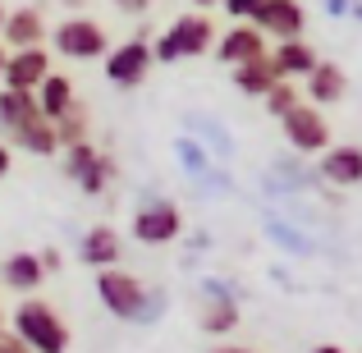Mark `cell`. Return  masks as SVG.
<instances>
[{"mask_svg": "<svg viewBox=\"0 0 362 353\" xmlns=\"http://www.w3.org/2000/svg\"><path fill=\"white\" fill-rule=\"evenodd\" d=\"M216 37H221V28L211 23V14H197V9H188V14H179L175 23L165 28V33L151 42V60L156 64H175V60H197V55L216 51Z\"/></svg>", "mask_w": 362, "mask_h": 353, "instance_id": "cell-3", "label": "cell"}, {"mask_svg": "<svg viewBox=\"0 0 362 353\" xmlns=\"http://www.w3.org/2000/svg\"><path fill=\"white\" fill-rule=\"evenodd\" d=\"M262 5H266V0H221V9L234 18V23H252V14Z\"/></svg>", "mask_w": 362, "mask_h": 353, "instance_id": "cell-24", "label": "cell"}, {"mask_svg": "<svg viewBox=\"0 0 362 353\" xmlns=\"http://www.w3.org/2000/svg\"><path fill=\"white\" fill-rule=\"evenodd\" d=\"M216 5H221V0H193V9H197V14H206V9H216Z\"/></svg>", "mask_w": 362, "mask_h": 353, "instance_id": "cell-31", "label": "cell"}, {"mask_svg": "<svg viewBox=\"0 0 362 353\" xmlns=\"http://www.w3.org/2000/svg\"><path fill=\"white\" fill-rule=\"evenodd\" d=\"M33 97H37V106H42V115L55 124V120L64 115V110L74 106V101H78V92H74V79H69V74L51 69V74H46V83L33 92Z\"/></svg>", "mask_w": 362, "mask_h": 353, "instance_id": "cell-20", "label": "cell"}, {"mask_svg": "<svg viewBox=\"0 0 362 353\" xmlns=\"http://www.w3.org/2000/svg\"><path fill=\"white\" fill-rule=\"evenodd\" d=\"M211 353H252V349H243V345H221V349H211Z\"/></svg>", "mask_w": 362, "mask_h": 353, "instance_id": "cell-32", "label": "cell"}, {"mask_svg": "<svg viewBox=\"0 0 362 353\" xmlns=\"http://www.w3.org/2000/svg\"><path fill=\"white\" fill-rule=\"evenodd\" d=\"M358 353H362V349H358Z\"/></svg>", "mask_w": 362, "mask_h": 353, "instance_id": "cell-36", "label": "cell"}, {"mask_svg": "<svg viewBox=\"0 0 362 353\" xmlns=\"http://www.w3.org/2000/svg\"><path fill=\"white\" fill-rule=\"evenodd\" d=\"M46 42H51V28H46V14L37 5L5 14V28H0V46L5 51H28V46H46Z\"/></svg>", "mask_w": 362, "mask_h": 353, "instance_id": "cell-13", "label": "cell"}, {"mask_svg": "<svg viewBox=\"0 0 362 353\" xmlns=\"http://www.w3.org/2000/svg\"><path fill=\"white\" fill-rule=\"evenodd\" d=\"M308 353H349V349H344V345H312Z\"/></svg>", "mask_w": 362, "mask_h": 353, "instance_id": "cell-29", "label": "cell"}, {"mask_svg": "<svg viewBox=\"0 0 362 353\" xmlns=\"http://www.w3.org/2000/svg\"><path fill=\"white\" fill-rule=\"evenodd\" d=\"M46 74H51V51H46V46L9 51V60H5V79H0V88H9V92H37V88L46 83Z\"/></svg>", "mask_w": 362, "mask_h": 353, "instance_id": "cell-12", "label": "cell"}, {"mask_svg": "<svg viewBox=\"0 0 362 353\" xmlns=\"http://www.w3.org/2000/svg\"><path fill=\"white\" fill-rule=\"evenodd\" d=\"M5 60H9V51H5V46H0V79H5Z\"/></svg>", "mask_w": 362, "mask_h": 353, "instance_id": "cell-34", "label": "cell"}, {"mask_svg": "<svg viewBox=\"0 0 362 353\" xmlns=\"http://www.w3.org/2000/svg\"><path fill=\"white\" fill-rule=\"evenodd\" d=\"M9 330V312H5V303H0V335Z\"/></svg>", "mask_w": 362, "mask_h": 353, "instance_id": "cell-33", "label": "cell"}, {"mask_svg": "<svg viewBox=\"0 0 362 353\" xmlns=\"http://www.w3.org/2000/svg\"><path fill=\"white\" fill-rule=\"evenodd\" d=\"M9 166H14V147H9V142L0 138V184L9 179Z\"/></svg>", "mask_w": 362, "mask_h": 353, "instance_id": "cell-27", "label": "cell"}, {"mask_svg": "<svg viewBox=\"0 0 362 353\" xmlns=\"http://www.w3.org/2000/svg\"><path fill=\"white\" fill-rule=\"evenodd\" d=\"M129 230H133L138 243H147V248L175 243V238L184 234V212H179V202H170V197H151V202H142L138 212H133Z\"/></svg>", "mask_w": 362, "mask_h": 353, "instance_id": "cell-7", "label": "cell"}, {"mask_svg": "<svg viewBox=\"0 0 362 353\" xmlns=\"http://www.w3.org/2000/svg\"><path fill=\"white\" fill-rule=\"evenodd\" d=\"M37 257H42V271H46V275H55V271L64 266V262H60V248H42Z\"/></svg>", "mask_w": 362, "mask_h": 353, "instance_id": "cell-26", "label": "cell"}, {"mask_svg": "<svg viewBox=\"0 0 362 353\" xmlns=\"http://www.w3.org/2000/svg\"><path fill=\"white\" fill-rule=\"evenodd\" d=\"M317 179L330 188H362V147L358 142H330L317 156Z\"/></svg>", "mask_w": 362, "mask_h": 353, "instance_id": "cell-11", "label": "cell"}, {"mask_svg": "<svg viewBox=\"0 0 362 353\" xmlns=\"http://www.w3.org/2000/svg\"><path fill=\"white\" fill-rule=\"evenodd\" d=\"M262 55H271V46H266V37L252 23H234L216 37V60L230 64V69H239L247 60H262Z\"/></svg>", "mask_w": 362, "mask_h": 353, "instance_id": "cell-14", "label": "cell"}, {"mask_svg": "<svg viewBox=\"0 0 362 353\" xmlns=\"http://www.w3.org/2000/svg\"><path fill=\"white\" fill-rule=\"evenodd\" d=\"M92 289H97L101 308H106L115 321H142L151 312V289L133 271H124V266L97 271V284H92Z\"/></svg>", "mask_w": 362, "mask_h": 353, "instance_id": "cell-4", "label": "cell"}, {"mask_svg": "<svg viewBox=\"0 0 362 353\" xmlns=\"http://www.w3.org/2000/svg\"><path fill=\"white\" fill-rule=\"evenodd\" d=\"M5 14H9V9H5V5H0V28H5Z\"/></svg>", "mask_w": 362, "mask_h": 353, "instance_id": "cell-35", "label": "cell"}, {"mask_svg": "<svg viewBox=\"0 0 362 353\" xmlns=\"http://www.w3.org/2000/svg\"><path fill=\"white\" fill-rule=\"evenodd\" d=\"M280 129H284V142H289L293 151H303V156H321V151H326L330 142H335L326 110L308 106V101H298V106H293L289 115L280 120Z\"/></svg>", "mask_w": 362, "mask_h": 353, "instance_id": "cell-8", "label": "cell"}, {"mask_svg": "<svg viewBox=\"0 0 362 353\" xmlns=\"http://www.w3.org/2000/svg\"><path fill=\"white\" fill-rule=\"evenodd\" d=\"M119 257H124V238H119L115 225H92V230L83 234V243H78V262L83 266L110 271V266H119Z\"/></svg>", "mask_w": 362, "mask_h": 353, "instance_id": "cell-16", "label": "cell"}, {"mask_svg": "<svg viewBox=\"0 0 362 353\" xmlns=\"http://www.w3.org/2000/svg\"><path fill=\"white\" fill-rule=\"evenodd\" d=\"M51 46L60 60H106L110 51V33L101 28V18L92 14H64L51 28Z\"/></svg>", "mask_w": 362, "mask_h": 353, "instance_id": "cell-5", "label": "cell"}, {"mask_svg": "<svg viewBox=\"0 0 362 353\" xmlns=\"http://www.w3.org/2000/svg\"><path fill=\"white\" fill-rule=\"evenodd\" d=\"M252 28L262 37H275V42H298L303 28H308V9L298 0H266L252 14Z\"/></svg>", "mask_w": 362, "mask_h": 353, "instance_id": "cell-10", "label": "cell"}, {"mask_svg": "<svg viewBox=\"0 0 362 353\" xmlns=\"http://www.w3.org/2000/svg\"><path fill=\"white\" fill-rule=\"evenodd\" d=\"M262 101H266V115H271V120H284V115H289V110L303 101V92H298V83H275V88L266 92Z\"/></svg>", "mask_w": 362, "mask_h": 353, "instance_id": "cell-23", "label": "cell"}, {"mask_svg": "<svg viewBox=\"0 0 362 353\" xmlns=\"http://www.w3.org/2000/svg\"><path fill=\"white\" fill-rule=\"evenodd\" d=\"M230 79H234V88H239L243 97H266L275 83H284L280 74H275L271 55H262V60H247V64H239V69H230Z\"/></svg>", "mask_w": 362, "mask_h": 353, "instance_id": "cell-21", "label": "cell"}, {"mask_svg": "<svg viewBox=\"0 0 362 353\" xmlns=\"http://www.w3.org/2000/svg\"><path fill=\"white\" fill-rule=\"evenodd\" d=\"M60 5H64V9H74V14H83V9H88L92 0H60Z\"/></svg>", "mask_w": 362, "mask_h": 353, "instance_id": "cell-30", "label": "cell"}, {"mask_svg": "<svg viewBox=\"0 0 362 353\" xmlns=\"http://www.w3.org/2000/svg\"><path fill=\"white\" fill-rule=\"evenodd\" d=\"M55 138H60V151L78 147V142H92V110L83 106V101H74V106L55 120Z\"/></svg>", "mask_w": 362, "mask_h": 353, "instance_id": "cell-22", "label": "cell"}, {"mask_svg": "<svg viewBox=\"0 0 362 353\" xmlns=\"http://www.w3.org/2000/svg\"><path fill=\"white\" fill-rule=\"evenodd\" d=\"M9 335L23 340L33 353H69V345H74L64 317L46 299H37V294H28V299L14 303V312H9Z\"/></svg>", "mask_w": 362, "mask_h": 353, "instance_id": "cell-2", "label": "cell"}, {"mask_svg": "<svg viewBox=\"0 0 362 353\" xmlns=\"http://www.w3.org/2000/svg\"><path fill=\"white\" fill-rule=\"evenodd\" d=\"M110 5H115L119 14H147V9L156 5V0H110Z\"/></svg>", "mask_w": 362, "mask_h": 353, "instance_id": "cell-25", "label": "cell"}, {"mask_svg": "<svg viewBox=\"0 0 362 353\" xmlns=\"http://www.w3.org/2000/svg\"><path fill=\"white\" fill-rule=\"evenodd\" d=\"M0 353H33V349H28L23 340H14V335L5 330V335H0Z\"/></svg>", "mask_w": 362, "mask_h": 353, "instance_id": "cell-28", "label": "cell"}, {"mask_svg": "<svg viewBox=\"0 0 362 353\" xmlns=\"http://www.w3.org/2000/svg\"><path fill=\"white\" fill-rule=\"evenodd\" d=\"M206 289H211V294L202 299V317H197V321H202L206 335H230V330L239 326V303H234L221 284H206Z\"/></svg>", "mask_w": 362, "mask_h": 353, "instance_id": "cell-19", "label": "cell"}, {"mask_svg": "<svg viewBox=\"0 0 362 353\" xmlns=\"http://www.w3.org/2000/svg\"><path fill=\"white\" fill-rule=\"evenodd\" d=\"M0 138L9 147L28 151V156H60V138L55 124L42 115L33 92H9L0 88Z\"/></svg>", "mask_w": 362, "mask_h": 353, "instance_id": "cell-1", "label": "cell"}, {"mask_svg": "<svg viewBox=\"0 0 362 353\" xmlns=\"http://www.w3.org/2000/svg\"><path fill=\"white\" fill-rule=\"evenodd\" d=\"M303 97H308V106H317V110L339 106V101L349 97V74H344V64L321 60L317 69H312L308 79H303Z\"/></svg>", "mask_w": 362, "mask_h": 353, "instance_id": "cell-15", "label": "cell"}, {"mask_svg": "<svg viewBox=\"0 0 362 353\" xmlns=\"http://www.w3.org/2000/svg\"><path fill=\"white\" fill-rule=\"evenodd\" d=\"M60 161H64V179H74V184H78V193H88V197H101L110 188V179H115V161H110L97 142L64 147Z\"/></svg>", "mask_w": 362, "mask_h": 353, "instance_id": "cell-6", "label": "cell"}, {"mask_svg": "<svg viewBox=\"0 0 362 353\" xmlns=\"http://www.w3.org/2000/svg\"><path fill=\"white\" fill-rule=\"evenodd\" d=\"M42 280H46V271H42V257L37 253H9L5 262H0V284L14 289L18 299H28Z\"/></svg>", "mask_w": 362, "mask_h": 353, "instance_id": "cell-18", "label": "cell"}, {"mask_svg": "<svg viewBox=\"0 0 362 353\" xmlns=\"http://www.w3.org/2000/svg\"><path fill=\"white\" fill-rule=\"evenodd\" d=\"M151 64H156V60H151V37L133 33L129 42L110 46L106 60H101V69H106V79L115 83V88H142L147 74H151Z\"/></svg>", "mask_w": 362, "mask_h": 353, "instance_id": "cell-9", "label": "cell"}, {"mask_svg": "<svg viewBox=\"0 0 362 353\" xmlns=\"http://www.w3.org/2000/svg\"><path fill=\"white\" fill-rule=\"evenodd\" d=\"M271 64H275V74H280L284 83H303L321 64V55H317V46H312L308 37H298V42H280V46H275Z\"/></svg>", "mask_w": 362, "mask_h": 353, "instance_id": "cell-17", "label": "cell"}]
</instances>
